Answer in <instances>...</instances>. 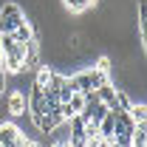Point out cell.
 <instances>
[{"label": "cell", "mask_w": 147, "mask_h": 147, "mask_svg": "<svg viewBox=\"0 0 147 147\" xmlns=\"http://www.w3.org/2000/svg\"><path fill=\"white\" fill-rule=\"evenodd\" d=\"M62 6H65L71 14H85V11L91 9V3H88V0H62Z\"/></svg>", "instance_id": "cell-7"}, {"label": "cell", "mask_w": 147, "mask_h": 147, "mask_svg": "<svg viewBox=\"0 0 147 147\" xmlns=\"http://www.w3.org/2000/svg\"><path fill=\"white\" fill-rule=\"evenodd\" d=\"M6 85H9V74L0 68V91H6Z\"/></svg>", "instance_id": "cell-8"}, {"label": "cell", "mask_w": 147, "mask_h": 147, "mask_svg": "<svg viewBox=\"0 0 147 147\" xmlns=\"http://www.w3.org/2000/svg\"><path fill=\"white\" fill-rule=\"evenodd\" d=\"M23 20H26V11L20 3H14V0L0 3V34H11Z\"/></svg>", "instance_id": "cell-2"}, {"label": "cell", "mask_w": 147, "mask_h": 147, "mask_svg": "<svg viewBox=\"0 0 147 147\" xmlns=\"http://www.w3.org/2000/svg\"><path fill=\"white\" fill-rule=\"evenodd\" d=\"M23 147H40V144H37L34 139H26V144H23Z\"/></svg>", "instance_id": "cell-9"}, {"label": "cell", "mask_w": 147, "mask_h": 147, "mask_svg": "<svg viewBox=\"0 0 147 147\" xmlns=\"http://www.w3.org/2000/svg\"><path fill=\"white\" fill-rule=\"evenodd\" d=\"M127 113H130V119H133L136 125H144V122H147V105H144V102H133Z\"/></svg>", "instance_id": "cell-6"}, {"label": "cell", "mask_w": 147, "mask_h": 147, "mask_svg": "<svg viewBox=\"0 0 147 147\" xmlns=\"http://www.w3.org/2000/svg\"><path fill=\"white\" fill-rule=\"evenodd\" d=\"M6 110H9L14 119H20V116H26V113H28V91H26L23 85H14V88L9 91Z\"/></svg>", "instance_id": "cell-3"}, {"label": "cell", "mask_w": 147, "mask_h": 147, "mask_svg": "<svg viewBox=\"0 0 147 147\" xmlns=\"http://www.w3.org/2000/svg\"><path fill=\"white\" fill-rule=\"evenodd\" d=\"M0 68H3V48H0Z\"/></svg>", "instance_id": "cell-10"}, {"label": "cell", "mask_w": 147, "mask_h": 147, "mask_svg": "<svg viewBox=\"0 0 147 147\" xmlns=\"http://www.w3.org/2000/svg\"><path fill=\"white\" fill-rule=\"evenodd\" d=\"M20 136H23V130H20L17 125H11V122H0V147H11Z\"/></svg>", "instance_id": "cell-4"}, {"label": "cell", "mask_w": 147, "mask_h": 147, "mask_svg": "<svg viewBox=\"0 0 147 147\" xmlns=\"http://www.w3.org/2000/svg\"><path fill=\"white\" fill-rule=\"evenodd\" d=\"M11 37H14V42H28V40H34V37H37L34 23H31V20H23L17 28L11 31Z\"/></svg>", "instance_id": "cell-5"}, {"label": "cell", "mask_w": 147, "mask_h": 147, "mask_svg": "<svg viewBox=\"0 0 147 147\" xmlns=\"http://www.w3.org/2000/svg\"><path fill=\"white\" fill-rule=\"evenodd\" d=\"M74 88L76 91H96V88H102L105 82H110V74L99 71L96 65H91V68H82V71H76L71 76Z\"/></svg>", "instance_id": "cell-1"}]
</instances>
